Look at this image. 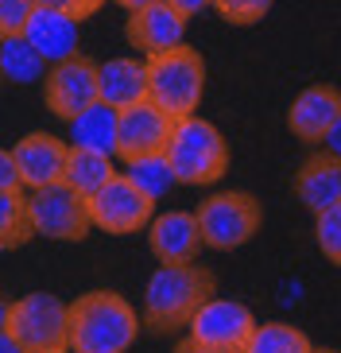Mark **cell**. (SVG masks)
Listing matches in <instances>:
<instances>
[{"instance_id": "cell-7", "label": "cell", "mask_w": 341, "mask_h": 353, "mask_svg": "<svg viewBox=\"0 0 341 353\" xmlns=\"http://www.w3.org/2000/svg\"><path fill=\"white\" fill-rule=\"evenodd\" d=\"M85 210H90L93 229H105L113 237H128V233H140V229L152 225L155 198H147L124 171H116L97 194L85 198Z\"/></svg>"}, {"instance_id": "cell-2", "label": "cell", "mask_w": 341, "mask_h": 353, "mask_svg": "<svg viewBox=\"0 0 341 353\" xmlns=\"http://www.w3.org/2000/svg\"><path fill=\"white\" fill-rule=\"evenodd\" d=\"M217 291L214 272L186 260V264H159L144 283V326L155 334L178 330L190 314Z\"/></svg>"}, {"instance_id": "cell-19", "label": "cell", "mask_w": 341, "mask_h": 353, "mask_svg": "<svg viewBox=\"0 0 341 353\" xmlns=\"http://www.w3.org/2000/svg\"><path fill=\"white\" fill-rule=\"evenodd\" d=\"M113 175H116L113 156L70 144V152H66V171H62V183H66L70 190H78L82 198H90V194H97Z\"/></svg>"}, {"instance_id": "cell-11", "label": "cell", "mask_w": 341, "mask_h": 353, "mask_svg": "<svg viewBox=\"0 0 341 353\" xmlns=\"http://www.w3.org/2000/svg\"><path fill=\"white\" fill-rule=\"evenodd\" d=\"M252 330H256V314L248 311L245 303L217 299V295H209V299L190 314V322H186V338H194V342H202V345H214V350H225V353L245 350Z\"/></svg>"}, {"instance_id": "cell-25", "label": "cell", "mask_w": 341, "mask_h": 353, "mask_svg": "<svg viewBox=\"0 0 341 353\" xmlns=\"http://www.w3.org/2000/svg\"><path fill=\"white\" fill-rule=\"evenodd\" d=\"M314 218H318L314 221V241H318L322 256L341 268V202L330 210H322V214H314Z\"/></svg>"}, {"instance_id": "cell-31", "label": "cell", "mask_w": 341, "mask_h": 353, "mask_svg": "<svg viewBox=\"0 0 341 353\" xmlns=\"http://www.w3.org/2000/svg\"><path fill=\"white\" fill-rule=\"evenodd\" d=\"M171 4H175V8L183 12L186 20H190V16H198V12H202V8H209L214 0H171Z\"/></svg>"}, {"instance_id": "cell-8", "label": "cell", "mask_w": 341, "mask_h": 353, "mask_svg": "<svg viewBox=\"0 0 341 353\" xmlns=\"http://www.w3.org/2000/svg\"><path fill=\"white\" fill-rule=\"evenodd\" d=\"M28 210H31V225L35 237H51V241H85L90 237V210L85 198L78 190H70L66 183H51L28 194Z\"/></svg>"}, {"instance_id": "cell-6", "label": "cell", "mask_w": 341, "mask_h": 353, "mask_svg": "<svg viewBox=\"0 0 341 353\" xmlns=\"http://www.w3.org/2000/svg\"><path fill=\"white\" fill-rule=\"evenodd\" d=\"M8 334L28 353H66L70 334V303L51 291H31L8 303Z\"/></svg>"}, {"instance_id": "cell-16", "label": "cell", "mask_w": 341, "mask_h": 353, "mask_svg": "<svg viewBox=\"0 0 341 353\" xmlns=\"http://www.w3.org/2000/svg\"><path fill=\"white\" fill-rule=\"evenodd\" d=\"M78 16L74 12H62V8H35L28 20V32L23 39L35 47V51L47 59V63H62L78 54Z\"/></svg>"}, {"instance_id": "cell-3", "label": "cell", "mask_w": 341, "mask_h": 353, "mask_svg": "<svg viewBox=\"0 0 341 353\" xmlns=\"http://www.w3.org/2000/svg\"><path fill=\"white\" fill-rule=\"evenodd\" d=\"M167 163L171 175L183 187H209L229 171V144L221 128L202 121V117H178L171 128V144H167Z\"/></svg>"}, {"instance_id": "cell-9", "label": "cell", "mask_w": 341, "mask_h": 353, "mask_svg": "<svg viewBox=\"0 0 341 353\" xmlns=\"http://www.w3.org/2000/svg\"><path fill=\"white\" fill-rule=\"evenodd\" d=\"M43 101L59 121L70 125L78 113H85L93 101H101L97 94V63L85 54H70L62 63H51V70L43 74Z\"/></svg>"}, {"instance_id": "cell-30", "label": "cell", "mask_w": 341, "mask_h": 353, "mask_svg": "<svg viewBox=\"0 0 341 353\" xmlns=\"http://www.w3.org/2000/svg\"><path fill=\"white\" fill-rule=\"evenodd\" d=\"M35 8H62V12H74L82 20V4L78 0H35Z\"/></svg>"}, {"instance_id": "cell-14", "label": "cell", "mask_w": 341, "mask_h": 353, "mask_svg": "<svg viewBox=\"0 0 341 353\" xmlns=\"http://www.w3.org/2000/svg\"><path fill=\"white\" fill-rule=\"evenodd\" d=\"M341 117V94L333 85H307L287 109V128L302 144H322Z\"/></svg>"}, {"instance_id": "cell-33", "label": "cell", "mask_w": 341, "mask_h": 353, "mask_svg": "<svg viewBox=\"0 0 341 353\" xmlns=\"http://www.w3.org/2000/svg\"><path fill=\"white\" fill-rule=\"evenodd\" d=\"M0 353H28V350H23V345L16 342L8 330H0Z\"/></svg>"}, {"instance_id": "cell-23", "label": "cell", "mask_w": 341, "mask_h": 353, "mask_svg": "<svg viewBox=\"0 0 341 353\" xmlns=\"http://www.w3.org/2000/svg\"><path fill=\"white\" fill-rule=\"evenodd\" d=\"M314 345H310V338L299 330V326H291V322H264L256 330H252V338L245 342V350L240 353H310Z\"/></svg>"}, {"instance_id": "cell-32", "label": "cell", "mask_w": 341, "mask_h": 353, "mask_svg": "<svg viewBox=\"0 0 341 353\" xmlns=\"http://www.w3.org/2000/svg\"><path fill=\"white\" fill-rule=\"evenodd\" d=\"M175 353H225V350H214V345H202V342H194V338H186V342L175 345Z\"/></svg>"}, {"instance_id": "cell-26", "label": "cell", "mask_w": 341, "mask_h": 353, "mask_svg": "<svg viewBox=\"0 0 341 353\" xmlns=\"http://www.w3.org/2000/svg\"><path fill=\"white\" fill-rule=\"evenodd\" d=\"M271 4H276V0H214V8L221 12L229 23H240V28L260 23L271 12Z\"/></svg>"}, {"instance_id": "cell-35", "label": "cell", "mask_w": 341, "mask_h": 353, "mask_svg": "<svg viewBox=\"0 0 341 353\" xmlns=\"http://www.w3.org/2000/svg\"><path fill=\"white\" fill-rule=\"evenodd\" d=\"M78 4H82V20H85V16H93V12L101 8L105 0H78Z\"/></svg>"}, {"instance_id": "cell-13", "label": "cell", "mask_w": 341, "mask_h": 353, "mask_svg": "<svg viewBox=\"0 0 341 353\" xmlns=\"http://www.w3.org/2000/svg\"><path fill=\"white\" fill-rule=\"evenodd\" d=\"M66 152L70 144L59 140L51 132H28L23 140H16L12 156H16V171H20V183L28 190L51 187L62 183V171H66Z\"/></svg>"}, {"instance_id": "cell-28", "label": "cell", "mask_w": 341, "mask_h": 353, "mask_svg": "<svg viewBox=\"0 0 341 353\" xmlns=\"http://www.w3.org/2000/svg\"><path fill=\"white\" fill-rule=\"evenodd\" d=\"M0 190H23L20 171H16V156L8 148H0Z\"/></svg>"}, {"instance_id": "cell-34", "label": "cell", "mask_w": 341, "mask_h": 353, "mask_svg": "<svg viewBox=\"0 0 341 353\" xmlns=\"http://www.w3.org/2000/svg\"><path fill=\"white\" fill-rule=\"evenodd\" d=\"M121 8H128V12H136V8H147V4H159V0H116Z\"/></svg>"}, {"instance_id": "cell-17", "label": "cell", "mask_w": 341, "mask_h": 353, "mask_svg": "<svg viewBox=\"0 0 341 353\" xmlns=\"http://www.w3.org/2000/svg\"><path fill=\"white\" fill-rule=\"evenodd\" d=\"M295 194L310 214H322L341 202V159H333L330 152L310 156L307 163L295 171Z\"/></svg>"}, {"instance_id": "cell-20", "label": "cell", "mask_w": 341, "mask_h": 353, "mask_svg": "<svg viewBox=\"0 0 341 353\" xmlns=\"http://www.w3.org/2000/svg\"><path fill=\"white\" fill-rule=\"evenodd\" d=\"M70 144L78 148H93L113 156L116 152V109L105 101H93L85 113H78L70 121Z\"/></svg>"}, {"instance_id": "cell-21", "label": "cell", "mask_w": 341, "mask_h": 353, "mask_svg": "<svg viewBox=\"0 0 341 353\" xmlns=\"http://www.w3.org/2000/svg\"><path fill=\"white\" fill-rule=\"evenodd\" d=\"M43 74H47V59H43L23 35L0 39V78H4V82L28 85V82H35V78H43Z\"/></svg>"}, {"instance_id": "cell-1", "label": "cell", "mask_w": 341, "mask_h": 353, "mask_svg": "<svg viewBox=\"0 0 341 353\" xmlns=\"http://www.w3.org/2000/svg\"><path fill=\"white\" fill-rule=\"evenodd\" d=\"M140 338V314L121 291H85L70 303L66 353H128Z\"/></svg>"}, {"instance_id": "cell-36", "label": "cell", "mask_w": 341, "mask_h": 353, "mask_svg": "<svg viewBox=\"0 0 341 353\" xmlns=\"http://www.w3.org/2000/svg\"><path fill=\"white\" fill-rule=\"evenodd\" d=\"M8 303L12 299H4V295H0V330H8Z\"/></svg>"}, {"instance_id": "cell-18", "label": "cell", "mask_w": 341, "mask_h": 353, "mask_svg": "<svg viewBox=\"0 0 341 353\" xmlns=\"http://www.w3.org/2000/svg\"><path fill=\"white\" fill-rule=\"evenodd\" d=\"M97 94H101L105 105H113V109L147 101V63H140V59H109V63H97Z\"/></svg>"}, {"instance_id": "cell-5", "label": "cell", "mask_w": 341, "mask_h": 353, "mask_svg": "<svg viewBox=\"0 0 341 353\" xmlns=\"http://www.w3.org/2000/svg\"><path fill=\"white\" fill-rule=\"evenodd\" d=\"M194 218H198L202 245H206V249L233 252L260 233L264 206H260L256 194H248V190H221V194H209L206 202L194 210Z\"/></svg>"}, {"instance_id": "cell-15", "label": "cell", "mask_w": 341, "mask_h": 353, "mask_svg": "<svg viewBox=\"0 0 341 353\" xmlns=\"http://www.w3.org/2000/svg\"><path fill=\"white\" fill-rule=\"evenodd\" d=\"M147 249L159 264H186L194 260L202 249V229L198 218L186 214V210H171V214H159L147 225Z\"/></svg>"}, {"instance_id": "cell-12", "label": "cell", "mask_w": 341, "mask_h": 353, "mask_svg": "<svg viewBox=\"0 0 341 353\" xmlns=\"http://www.w3.org/2000/svg\"><path fill=\"white\" fill-rule=\"evenodd\" d=\"M124 35L132 47H140L144 54H163L171 47H183L186 39V16L171 4V0H159V4H147V8H136L124 23Z\"/></svg>"}, {"instance_id": "cell-4", "label": "cell", "mask_w": 341, "mask_h": 353, "mask_svg": "<svg viewBox=\"0 0 341 353\" xmlns=\"http://www.w3.org/2000/svg\"><path fill=\"white\" fill-rule=\"evenodd\" d=\"M147 97H152L163 113L190 117L202 105L206 94V63L194 47H171L163 54H147Z\"/></svg>"}, {"instance_id": "cell-27", "label": "cell", "mask_w": 341, "mask_h": 353, "mask_svg": "<svg viewBox=\"0 0 341 353\" xmlns=\"http://www.w3.org/2000/svg\"><path fill=\"white\" fill-rule=\"evenodd\" d=\"M31 12H35V0H0V39L28 32Z\"/></svg>"}, {"instance_id": "cell-29", "label": "cell", "mask_w": 341, "mask_h": 353, "mask_svg": "<svg viewBox=\"0 0 341 353\" xmlns=\"http://www.w3.org/2000/svg\"><path fill=\"white\" fill-rule=\"evenodd\" d=\"M322 144H326V152H330L333 159H341V117L333 121V128L326 132V140H322Z\"/></svg>"}, {"instance_id": "cell-10", "label": "cell", "mask_w": 341, "mask_h": 353, "mask_svg": "<svg viewBox=\"0 0 341 353\" xmlns=\"http://www.w3.org/2000/svg\"><path fill=\"white\" fill-rule=\"evenodd\" d=\"M171 128H175V117L163 113L159 105L147 97V101L124 105L116 109V159L132 163V159L144 156H163L167 144H171Z\"/></svg>"}, {"instance_id": "cell-22", "label": "cell", "mask_w": 341, "mask_h": 353, "mask_svg": "<svg viewBox=\"0 0 341 353\" xmlns=\"http://www.w3.org/2000/svg\"><path fill=\"white\" fill-rule=\"evenodd\" d=\"M35 237L23 190H0V252H16Z\"/></svg>"}, {"instance_id": "cell-37", "label": "cell", "mask_w": 341, "mask_h": 353, "mask_svg": "<svg viewBox=\"0 0 341 353\" xmlns=\"http://www.w3.org/2000/svg\"><path fill=\"white\" fill-rule=\"evenodd\" d=\"M310 353H338V350H310Z\"/></svg>"}, {"instance_id": "cell-24", "label": "cell", "mask_w": 341, "mask_h": 353, "mask_svg": "<svg viewBox=\"0 0 341 353\" xmlns=\"http://www.w3.org/2000/svg\"><path fill=\"white\" fill-rule=\"evenodd\" d=\"M124 175L132 179V183L144 190L147 198H155V202H159L167 190L175 187V175H171V163H167V156L132 159V163H124Z\"/></svg>"}]
</instances>
